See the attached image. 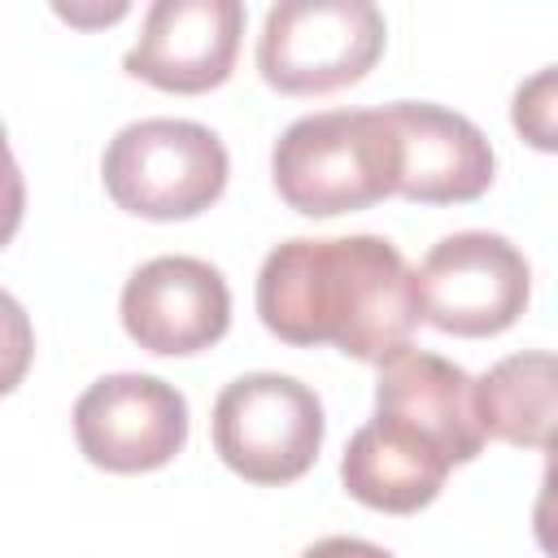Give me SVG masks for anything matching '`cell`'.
Returning a JSON list of instances; mask_svg holds the SVG:
<instances>
[{
    "label": "cell",
    "instance_id": "obj_16",
    "mask_svg": "<svg viewBox=\"0 0 558 558\" xmlns=\"http://www.w3.org/2000/svg\"><path fill=\"white\" fill-rule=\"evenodd\" d=\"M22 214H26V183H22V170H17V161H13L4 122H0V248L17 235Z\"/></svg>",
    "mask_w": 558,
    "mask_h": 558
},
{
    "label": "cell",
    "instance_id": "obj_9",
    "mask_svg": "<svg viewBox=\"0 0 558 558\" xmlns=\"http://www.w3.org/2000/svg\"><path fill=\"white\" fill-rule=\"evenodd\" d=\"M240 35V0H157L148 4L140 39L122 57V70L157 92L201 96L231 78Z\"/></svg>",
    "mask_w": 558,
    "mask_h": 558
},
{
    "label": "cell",
    "instance_id": "obj_8",
    "mask_svg": "<svg viewBox=\"0 0 558 558\" xmlns=\"http://www.w3.org/2000/svg\"><path fill=\"white\" fill-rule=\"evenodd\" d=\"M118 314L140 349L161 357H192L227 336L231 288L218 266L187 253H166L131 270Z\"/></svg>",
    "mask_w": 558,
    "mask_h": 558
},
{
    "label": "cell",
    "instance_id": "obj_2",
    "mask_svg": "<svg viewBox=\"0 0 558 558\" xmlns=\"http://www.w3.org/2000/svg\"><path fill=\"white\" fill-rule=\"evenodd\" d=\"M270 179L288 209L336 218L397 196V153L384 109L296 118L270 148Z\"/></svg>",
    "mask_w": 558,
    "mask_h": 558
},
{
    "label": "cell",
    "instance_id": "obj_4",
    "mask_svg": "<svg viewBox=\"0 0 558 558\" xmlns=\"http://www.w3.org/2000/svg\"><path fill=\"white\" fill-rule=\"evenodd\" d=\"M384 39L388 22L371 0H283L266 9L257 74L283 96H327L362 83Z\"/></svg>",
    "mask_w": 558,
    "mask_h": 558
},
{
    "label": "cell",
    "instance_id": "obj_5",
    "mask_svg": "<svg viewBox=\"0 0 558 558\" xmlns=\"http://www.w3.org/2000/svg\"><path fill=\"white\" fill-rule=\"evenodd\" d=\"M323 401L310 384L253 371L231 379L214 401V453L248 484H292L323 449Z\"/></svg>",
    "mask_w": 558,
    "mask_h": 558
},
{
    "label": "cell",
    "instance_id": "obj_13",
    "mask_svg": "<svg viewBox=\"0 0 558 558\" xmlns=\"http://www.w3.org/2000/svg\"><path fill=\"white\" fill-rule=\"evenodd\" d=\"M475 418L484 436L545 449L554 432V353H510L475 379Z\"/></svg>",
    "mask_w": 558,
    "mask_h": 558
},
{
    "label": "cell",
    "instance_id": "obj_10",
    "mask_svg": "<svg viewBox=\"0 0 558 558\" xmlns=\"http://www.w3.org/2000/svg\"><path fill=\"white\" fill-rule=\"evenodd\" d=\"M379 109L397 153V196L418 205H466L488 192L497 157L466 113L432 100H392Z\"/></svg>",
    "mask_w": 558,
    "mask_h": 558
},
{
    "label": "cell",
    "instance_id": "obj_15",
    "mask_svg": "<svg viewBox=\"0 0 558 558\" xmlns=\"http://www.w3.org/2000/svg\"><path fill=\"white\" fill-rule=\"evenodd\" d=\"M510 118H514V131L541 148V153H554V65H545L541 74H532L519 92H514V105H510Z\"/></svg>",
    "mask_w": 558,
    "mask_h": 558
},
{
    "label": "cell",
    "instance_id": "obj_3",
    "mask_svg": "<svg viewBox=\"0 0 558 558\" xmlns=\"http://www.w3.org/2000/svg\"><path fill=\"white\" fill-rule=\"evenodd\" d=\"M231 174L222 140L187 118H140L126 122L105 157L100 179L118 209L148 222H179L205 214Z\"/></svg>",
    "mask_w": 558,
    "mask_h": 558
},
{
    "label": "cell",
    "instance_id": "obj_12",
    "mask_svg": "<svg viewBox=\"0 0 558 558\" xmlns=\"http://www.w3.org/2000/svg\"><path fill=\"white\" fill-rule=\"evenodd\" d=\"M375 410L384 414H401L414 427H423L445 453L449 462H471L484 449V432L475 418V379L427 349H401L388 362H379V379H375Z\"/></svg>",
    "mask_w": 558,
    "mask_h": 558
},
{
    "label": "cell",
    "instance_id": "obj_14",
    "mask_svg": "<svg viewBox=\"0 0 558 558\" xmlns=\"http://www.w3.org/2000/svg\"><path fill=\"white\" fill-rule=\"evenodd\" d=\"M35 362V327L13 292L0 288V397H9Z\"/></svg>",
    "mask_w": 558,
    "mask_h": 558
},
{
    "label": "cell",
    "instance_id": "obj_1",
    "mask_svg": "<svg viewBox=\"0 0 558 558\" xmlns=\"http://www.w3.org/2000/svg\"><path fill=\"white\" fill-rule=\"evenodd\" d=\"M257 318L283 344H336L379 366L418 327L414 270L384 235H296L257 270Z\"/></svg>",
    "mask_w": 558,
    "mask_h": 558
},
{
    "label": "cell",
    "instance_id": "obj_17",
    "mask_svg": "<svg viewBox=\"0 0 558 558\" xmlns=\"http://www.w3.org/2000/svg\"><path fill=\"white\" fill-rule=\"evenodd\" d=\"M301 558H392V554L362 536H323L310 549H301Z\"/></svg>",
    "mask_w": 558,
    "mask_h": 558
},
{
    "label": "cell",
    "instance_id": "obj_18",
    "mask_svg": "<svg viewBox=\"0 0 558 558\" xmlns=\"http://www.w3.org/2000/svg\"><path fill=\"white\" fill-rule=\"evenodd\" d=\"M57 17H65V22H74V26H109V22H118V17H126V4H109V9H65V4H57Z\"/></svg>",
    "mask_w": 558,
    "mask_h": 558
},
{
    "label": "cell",
    "instance_id": "obj_6",
    "mask_svg": "<svg viewBox=\"0 0 558 558\" xmlns=\"http://www.w3.org/2000/svg\"><path fill=\"white\" fill-rule=\"evenodd\" d=\"M418 318L445 336H501L532 296V266L497 231H453L414 270Z\"/></svg>",
    "mask_w": 558,
    "mask_h": 558
},
{
    "label": "cell",
    "instance_id": "obj_7",
    "mask_svg": "<svg viewBox=\"0 0 558 558\" xmlns=\"http://www.w3.org/2000/svg\"><path fill=\"white\" fill-rule=\"evenodd\" d=\"M74 440L78 453L100 471H157L187 445V401L157 375H105L74 401Z\"/></svg>",
    "mask_w": 558,
    "mask_h": 558
},
{
    "label": "cell",
    "instance_id": "obj_11",
    "mask_svg": "<svg viewBox=\"0 0 558 558\" xmlns=\"http://www.w3.org/2000/svg\"><path fill=\"white\" fill-rule=\"evenodd\" d=\"M453 471L449 453L410 418L375 410L371 423H362L340 458V484L353 501L384 510V514H414L445 488V475Z\"/></svg>",
    "mask_w": 558,
    "mask_h": 558
}]
</instances>
